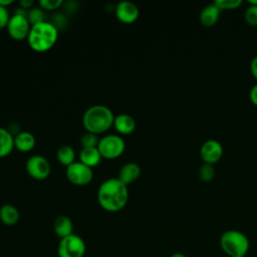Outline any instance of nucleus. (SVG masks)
<instances>
[{"label": "nucleus", "instance_id": "obj_1", "mask_svg": "<svg viewBox=\"0 0 257 257\" xmlns=\"http://www.w3.org/2000/svg\"><path fill=\"white\" fill-rule=\"evenodd\" d=\"M99 206L107 212H118L128 201V189L118 178H109L102 182L96 194Z\"/></svg>", "mask_w": 257, "mask_h": 257}, {"label": "nucleus", "instance_id": "obj_2", "mask_svg": "<svg viewBox=\"0 0 257 257\" xmlns=\"http://www.w3.org/2000/svg\"><path fill=\"white\" fill-rule=\"evenodd\" d=\"M113 112L103 104L91 105L82 116V124L85 131L96 136L108 131L113 125Z\"/></svg>", "mask_w": 257, "mask_h": 257}, {"label": "nucleus", "instance_id": "obj_3", "mask_svg": "<svg viewBox=\"0 0 257 257\" xmlns=\"http://www.w3.org/2000/svg\"><path fill=\"white\" fill-rule=\"evenodd\" d=\"M58 29L52 22L43 21L32 25L27 37L30 48L36 52H46L56 43Z\"/></svg>", "mask_w": 257, "mask_h": 257}, {"label": "nucleus", "instance_id": "obj_4", "mask_svg": "<svg viewBox=\"0 0 257 257\" xmlns=\"http://www.w3.org/2000/svg\"><path fill=\"white\" fill-rule=\"evenodd\" d=\"M220 246L229 257L246 256L250 242L247 236L238 230H227L220 237Z\"/></svg>", "mask_w": 257, "mask_h": 257}, {"label": "nucleus", "instance_id": "obj_5", "mask_svg": "<svg viewBox=\"0 0 257 257\" xmlns=\"http://www.w3.org/2000/svg\"><path fill=\"white\" fill-rule=\"evenodd\" d=\"M97 149L102 159L114 160L124 153L125 142L118 135H106L99 139Z\"/></svg>", "mask_w": 257, "mask_h": 257}, {"label": "nucleus", "instance_id": "obj_6", "mask_svg": "<svg viewBox=\"0 0 257 257\" xmlns=\"http://www.w3.org/2000/svg\"><path fill=\"white\" fill-rule=\"evenodd\" d=\"M85 251L86 245L84 240L76 234L60 239L57 247L59 257H83Z\"/></svg>", "mask_w": 257, "mask_h": 257}, {"label": "nucleus", "instance_id": "obj_7", "mask_svg": "<svg viewBox=\"0 0 257 257\" xmlns=\"http://www.w3.org/2000/svg\"><path fill=\"white\" fill-rule=\"evenodd\" d=\"M65 175L67 180L75 186H86L93 179V171L79 161L74 162L66 168Z\"/></svg>", "mask_w": 257, "mask_h": 257}, {"label": "nucleus", "instance_id": "obj_8", "mask_svg": "<svg viewBox=\"0 0 257 257\" xmlns=\"http://www.w3.org/2000/svg\"><path fill=\"white\" fill-rule=\"evenodd\" d=\"M27 174L34 180L42 181L48 178L50 175V164L46 158L40 155L31 156L25 164Z\"/></svg>", "mask_w": 257, "mask_h": 257}, {"label": "nucleus", "instance_id": "obj_9", "mask_svg": "<svg viewBox=\"0 0 257 257\" xmlns=\"http://www.w3.org/2000/svg\"><path fill=\"white\" fill-rule=\"evenodd\" d=\"M7 32L11 38L14 40H24L28 37L31 25L26 16L14 14L10 17L7 25Z\"/></svg>", "mask_w": 257, "mask_h": 257}, {"label": "nucleus", "instance_id": "obj_10", "mask_svg": "<svg viewBox=\"0 0 257 257\" xmlns=\"http://www.w3.org/2000/svg\"><path fill=\"white\" fill-rule=\"evenodd\" d=\"M116 18L124 24H132L136 22L140 16L138 6L131 1H120L114 8Z\"/></svg>", "mask_w": 257, "mask_h": 257}, {"label": "nucleus", "instance_id": "obj_11", "mask_svg": "<svg viewBox=\"0 0 257 257\" xmlns=\"http://www.w3.org/2000/svg\"><path fill=\"white\" fill-rule=\"evenodd\" d=\"M222 155L223 147L217 140H208L201 146L200 156L206 164H216L222 158Z\"/></svg>", "mask_w": 257, "mask_h": 257}, {"label": "nucleus", "instance_id": "obj_12", "mask_svg": "<svg viewBox=\"0 0 257 257\" xmlns=\"http://www.w3.org/2000/svg\"><path fill=\"white\" fill-rule=\"evenodd\" d=\"M113 126L119 135H131L136 130V120L127 113H119L114 116Z\"/></svg>", "mask_w": 257, "mask_h": 257}, {"label": "nucleus", "instance_id": "obj_13", "mask_svg": "<svg viewBox=\"0 0 257 257\" xmlns=\"http://www.w3.org/2000/svg\"><path fill=\"white\" fill-rule=\"evenodd\" d=\"M141 173V167L137 163L128 162L120 168L118 172V179L127 186L128 184L137 181L140 178Z\"/></svg>", "mask_w": 257, "mask_h": 257}, {"label": "nucleus", "instance_id": "obj_14", "mask_svg": "<svg viewBox=\"0 0 257 257\" xmlns=\"http://www.w3.org/2000/svg\"><path fill=\"white\" fill-rule=\"evenodd\" d=\"M221 10L215 3L208 4L200 12V22L205 27H212L218 22Z\"/></svg>", "mask_w": 257, "mask_h": 257}, {"label": "nucleus", "instance_id": "obj_15", "mask_svg": "<svg viewBox=\"0 0 257 257\" xmlns=\"http://www.w3.org/2000/svg\"><path fill=\"white\" fill-rule=\"evenodd\" d=\"M35 137L29 132H20L14 136V147L22 153H28L35 147Z\"/></svg>", "mask_w": 257, "mask_h": 257}, {"label": "nucleus", "instance_id": "obj_16", "mask_svg": "<svg viewBox=\"0 0 257 257\" xmlns=\"http://www.w3.org/2000/svg\"><path fill=\"white\" fill-rule=\"evenodd\" d=\"M53 230L60 239L65 238L73 234V223L68 216L60 215L53 223Z\"/></svg>", "mask_w": 257, "mask_h": 257}, {"label": "nucleus", "instance_id": "obj_17", "mask_svg": "<svg viewBox=\"0 0 257 257\" xmlns=\"http://www.w3.org/2000/svg\"><path fill=\"white\" fill-rule=\"evenodd\" d=\"M101 155L96 148H82L79 153V162L84 164L89 168H94L98 166L101 162Z\"/></svg>", "mask_w": 257, "mask_h": 257}, {"label": "nucleus", "instance_id": "obj_18", "mask_svg": "<svg viewBox=\"0 0 257 257\" xmlns=\"http://www.w3.org/2000/svg\"><path fill=\"white\" fill-rule=\"evenodd\" d=\"M20 218V213L18 209L11 205L5 204L0 208V221L7 226L15 225Z\"/></svg>", "mask_w": 257, "mask_h": 257}, {"label": "nucleus", "instance_id": "obj_19", "mask_svg": "<svg viewBox=\"0 0 257 257\" xmlns=\"http://www.w3.org/2000/svg\"><path fill=\"white\" fill-rule=\"evenodd\" d=\"M14 148V136L8 128L0 126V159L9 156Z\"/></svg>", "mask_w": 257, "mask_h": 257}, {"label": "nucleus", "instance_id": "obj_20", "mask_svg": "<svg viewBox=\"0 0 257 257\" xmlns=\"http://www.w3.org/2000/svg\"><path fill=\"white\" fill-rule=\"evenodd\" d=\"M56 159L59 164L66 168L75 162V152L69 145H63L56 152Z\"/></svg>", "mask_w": 257, "mask_h": 257}, {"label": "nucleus", "instance_id": "obj_21", "mask_svg": "<svg viewBox=\"0 0 257 257\" xmlns=\"http://www.w3.org/2000/svg\"><path fill=\"white\" fill-rule=\"evenodd\" d=\"M27 19L30 23V25H35L40 22L45 21L44 20V10L40 7H32L30 10H28L27 13Z\"/></svg>", "mask_w": 257, "mask_h": 257}, {"label": "nucleus", "instance_id": "obj_22", "mask_svg": "<svg viewBox=\"0 0 257 257\" xmlns=\"http://www.w3.org/2000/svg\"><path fill=\"white\" fill-rule=\"evenodd\" d=\"M215 169L214 166L211 164L204 163L199 170V178L203 182H211L215 177Z\"/></svg>", "mask_w": 257, "mask_h": 257}, {"label": "nucleus", "instance_id": "obj_23", "mask_svg": "<svg viewBox=\"0 0 257 257\" xmlns=\"http://www.w3.org/2000/svg\"><path fill=\"white\" fill-rule=\"evenodd\" d=\"M99 143L98 136L86 132L80 138V145L82 148H96Z\"/></svg>", "mask_w": 257, "mask_h": 257}, {"label": "nucleus", "instance_id": "obj_24", "mask_svg": "<svg viewBox=\"0 0 257 257\" xmlns=\"http://www.w3.org/2000/svg\"><path fill=\"white\" fill-rule=\"evenodd\" d=\"M244 19L250 26H257V5H250L245 9Z\"/></svg>", "mask_w": 257, "mask_h": 257}, {"label": "nucleus", "instance_id": "obj_25", "mask_svg": "<svg viewBox=\"0 0 257 257\" xmlns=\"http://www.w3.org/2000/svg\"><path fill=\"white\" fill-rule=\"evenodd\" d=\"M214 3L222 11V10L237 9L242 4V1L241 0H216Z\"/></svg>", "mask_w": 257, "mask_h": 257}, {"label": "nucleus", "instance_id": "obj_26", "mask_svg": "<svg viewBox=\"0 0 257 257\" xmlns=\"http://www.w3.org/2000/svg\"><path fill=\"white\" fill-rule=\"evenodd\" d=\"M38 4L41 9L51 11L59 8L63 4V1L62 0H40Z\"/></svg>", "mask_w": 257, "mask_h": 257}, {"label": "nucleus", "instance_id": "obj_27", "mask_svg": "<svg viewBox=\"0 0 257 257\" xmlns=\"http://www.w3.org/2000/svg\"><path fill=\"white\" fill-rule=\"evenodd\" d=\"M10 20V15L6 7L0 6V29L7 27Z\"/></svg>", "mask_w": 257, "mask_h": 257}, {"label": "nucleus", "instance_id": "obj_28", "mask_svg": "<svg viewBox=\"0 0 257 257\" xmlns=\"http://www.w3.org/2000/svg\"><path fill=\"white\" fill-rule=\"evenodd\" d=\"M249 98H250L251 102H252L254 105L257 106V83H255V84L251 87V89H250V91H249Z\"/></svg>", "mask_w": 257, "mask_h": 257}, {"label": "nucleus", "instance_id": "obj_29", "mask_svg": "<svg viewBox=\"0 0 257 257\" xmlns=\"http://www.w3.org/2000/svg\"><path fill=\"white\" fill-rule=\"evenodd\" d=\"M250 71L253 77L257 80V55L254 56L250 62Z\"/></svg>", "mask_w": 257, "mask_h": 257}, {"label": "nucleus", "instance_id": "obj_30", "mask_svg": "<svg viewBox=\"0 0 257 257\" xmlns=\"http://www.w3.org/2000/svg\"><path fill=\"white\" fill-rule=\"evenodd\" d=\"M19 4H20V7L21 8H23V9H25V10H30L32 7H33V5H34V2L32 1V0H21L20 2H19Z\"/></svg>", "mask_w": 257, "mask_h": 257}, {"label": "nucleus", "instance_id": "obj_31", "mask_svg": "<svg viewBox=\"0 0 257 257\" xmlns=\"http://www.w3.org/2000/svg\"><path fill=\"white\" fill-rule=\"evenodd\" d=\"M12 3H13V0H0V6H2V7L7 8V6L11 5Z\"/></svg>", "mask_w": 257, "mask_h": 257}, {"label": "nucleus", "instance_id": "obj_32", "mask_svg": "<svg viewBox=\"0 0 257 257\" xmlns=\"http://www.w3.org/2000/svg\"><path fill=\"white\" fill-rule=\"evenodd\" d=\"M171 257H187L185 254H183V253H181V252H176V253H174V254H172V256Z\"/></svg>", "mask_w": 257, "mask_h": 257}, {"label": "nucleus", "instance_id": "obj_33", "mask_svg": "<svg viewBox=\"0 0 257 257\" xmlns=\"http://www.w3.org/2000/svg\"><path fill=\"white\" fill-rule=\"evenodd\" d=\"M240 257H245V256H240Z\"/></svg>", "mask_w": 257, "mask_h": 257}]
</instances>
